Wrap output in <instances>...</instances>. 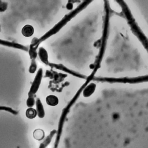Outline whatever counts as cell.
Masks as SVG:
<instances>
[{
	"instance_id": "6da1fadb",
	"label": "cell",
	"mask_w": 148,
	"mask_h": 148,
	"mask_svg": "<svg viewBox=\"0 0 148 148\" xmlns=\"http://www.w3.org/2000/svg\"><path fill=\"white\" fill-rule=\"evenodd\" d=\"M0 45L5 46H8L10 48H13L16 49H22L24 50H27V48L25 47V46H23L21 44L15 43L13 42H10L9 41H6L3 40L2 39H0Z\"/></svg>"
},
{
	"instance_id": "7a4b0ae2",
	"label": "cell",
	"mask_w": 148,
	"mask_h": 148,
	"mask_svg": "<svg viewBox=\"0 0 148 148\" xmlns=\"http://www.w3.org/2000/svg\"><path fill=\"white\" fill-rule=\"evenodd\" d=\"M41 70L38 71V74L36 75V77L32 83V85L31 86V88L29 90V92L28 93L29 96H31L34 93L36 92V91L38 90V86L39 85L40 83V77H41V73H40Z\"/></svg>"
},
{
	"instance_id": "3957f363",
	"label": "cell",
	"mask_w": 148,
	"mask_h": 148,
	"mask_svg": "<svg viewBox=\"0 0 148 148\" xmlns=\"http://www.w3.org/2000/svg\"><path fill=\"white\" fill-rule=\"evenodd\" d=\"M56 130L54 129L51 131L48 136H47L45 139L43 140V142L39 145V146L38 148H46L50 143V142L52 140V139L54 136L55 134L56 133Z\"/></svg>"
},
{
	"instance_id": "277c9868",
	"label": "cell",
	"mask_w": 148,
	"mask_h": 148,
	"mask_svg": "<svg viewBox=\"0 0 148 148\" xmlns=\"http://www.w3.org/2000/svg\"><path fill=\"white\" fill-rule=\"evenodd\" d=\"M34 27L32 26L29 24H27L24 26L21 30L22 34L25 37H29L32 36L34 34Z\"/></svg>"
},
{
	"instance_id": "5b68a950",
	"label": "cell",
	"mask_w": 148,
	"mask_h": 148,
	"mask_svg": "<svg viewBox=\"0 0 148 148\" xmlns=\"http://www.w3.org/2000/svg\"><path fill=\"white\" fill-rule=\"evenodd\" d=\"M36 105V113H37L38 116L39 118H43L44 116H45V110H44L43 105L41 103V102L39 100V99H37Z\"/></svg>"
},
{
	"instance_id": "8992f818",
	"label": "cell",
	"mask_w": 148,
	"mask_h": 148,
	"mask_svg": "<svg viewBox=\"0 0 148 148\" xmlns=\"http://www.w3.org/2000/svg\"><path fill=\"white\" fill-rule=\"evenodd\" d=\"M46 101L47 104L51 106H55L58 103V99L54 95H49L46 97Z\"/></svg>"
},
{
	"instance_id": "52a82bcc",
	"label": "cell",
	"mask_w": 148,
	"mask_h": 148,
	"mask_svg": "<svg viewBox=\"0 0 148 148\" xmlns=\"http://www.w3.org/2000/svg\"><path fill=\"white\" fill-rule=\"evenodd\" d=\"M25 115L29 119H33L37 115L36 111L34 109L31 107L27 109L25 111Z\"/></svg>"
},
{
	"instance_id": "ba28073f",
	"label": "cell",
	"mask_w": 148,
	"mask_h": 148,
	"mask_svg": "<svg viewBox=\"0 0 148 148\" xmlns=\"http://www.w3.org/2000/svg\"><path fill=\"white\" fill-rule=\"evenodd\" d=\"M95 84H91L90 85H89L85 89H84V95L85 96H90L91 94H92L95 89Z\"/></svg>"
},
{
	"instance_id": "9c48e42d",
	"label": "cell",
	"mask_w": 148,
	"mask_h": 148,
	"mask_svg": "<svg viewBox=\"0 0 148 148\" xmlns=\"http://www.w3.org/2000/svg\"><path fill=\"white\" fill-rule=\"evenodd\" d=\"M44 133L42 130L36 129L34 132V137L37 140H41L43 138Z\"/></svg>"
},
{
	"instance_id": "30bf717a",
	"label": "cell",
	"mask_w": 148,
	"mask_h": 148,
	"mask_svg": "<svg viewBox=\"0 0 148 148\" xmlns=\"http://www.w3.org/2000/svg\"><path fill=\"white\" fill-rule=\"evenodd\" d=\"M0 111H8L10 113H12L14 115H16L18 114V111L14 110L11 107H8V106H0Z\"/></svg>"
},
{
	"instance_id": "8fae6325",
	"label": "cell",
	"mask_w": 148,
	"mask_h": 148,
	"mask_svg": "<svg viewBox=\"0 0 148 148\" xmlns=\"http://www.w3.org/2000/svg\"><path fill=\"white\" fill-rule=\"evenodd\" d=\"M26 104H27V106L29 108L32 107L35 104V100H34V98L32 96H29L27 100Z\"/></svg>"
},
{
	"instance_id": "7c38bea8",
	"label": "cell",
	"mask_w": 148,
	"mask_h": 148,
	"mask_svg": "<svg viewBox=\"0 0 148 148\" xmlns=\"http://www.w3.org/2000/svg\"><path fill=\"white\" fill-rule=\"evenodd\" d=\"M8 8V3L5 1H0V12H5Z\"/></svg>"
},
{
	"instance_id": "4fadbf2b",
	"label": "cell",
	"mask_w": 148,
	"mask_h": 148,
	"mask_svg": "<svg viewBox=\"0 0 148 148\" xmlns=\"http://www.w3.org/2000/svg\"><path fill=\"white\" fill-rule=\"evenodd\" d=\"M36 68V62H35V61L34 60V59H32V62H31V66H30L29 68V71L31 73H34L35 71Z\"/></svg>"
},
{
	"instance_id": "5bb4252c",
	"label": "cell",
	"mask_w": 148,
	"mask_h": 148,
	"mask_svg": "<svg viewBox=\"0 0 148 148\" xmlns=\"http://www.w3.org/2000/svg\"><path fill=\"white\" fill-rule=\"evenodd\" d=\"M17 148H20V147H19V146H17Z\"/></svg>"
}]
</instances>
